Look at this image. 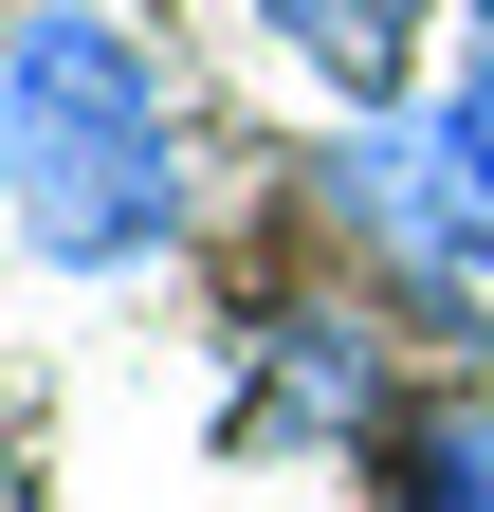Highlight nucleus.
Returning a JSON list of instances; mask_svg holds the SVG:
<instances>
[{
    "instance_id": "6",
    "label": "nucleus",
    "mask_w": 494,
    "mask_h": 512,
    "mask_svg": "<svg viewBox=\"0 0 494 512\" xmlns=\"http://www.w3.org/2000/svg\"><path fill=\"white\" fill-rule=\"evenodd\" d=\"M440 128H458L476 183H494V0H476V55H458V110H440Z\"/></svg>"
},
{
    "instance_id": "7",
    "label": "nucleus",
    "mask_w": 494,
    "mask_h": 512,
    "mask_svg": "<svg viewBox=\"0 0 494 512\" xmlns=\"http://www.w3.org/2000/svg\"><path fill=\"white\" fill-rule=\"evenodd\" d=\"M0 512H37V494H19V476H0Z\"/></svg>"
},
{
    "instance_id": "1",
    "label": "nucleus",
    "mask_w": 494,
    "mask_h": 512,
    "mask_svg": "<svg viewBox=\"0 0 494 512\" xmlns=\"http://www.w3.org/2000/svg\"><path fill=\"white\" fill-rule=\"evenodd\" d=\"M0 183L55 275H147L183 238V128L110 0H19L0 19Z\"/></svg>"
},
{
    "instance_id": "3",
    "label": "nucleus",
    "mask_w": 494,
    "mask_h": 512,
    "mask_svg": "<svg viewBox=\"0 0 494 512\" xmlns=\"http://www.w3.org/2000/svg\"><path fill=\"white\" fill-rule=\"evenodd\" d=\"M385 330H366L348 293H275L257 311V384H238V458H293V439H385Z\"/></svg>"
},
{
    "instance_id": "2",
    "label": "nucleus",
    "mask_w": 494,
    "mask_h": 512,
    "mask_svg": "<svg viewBox=\"0 0 494 512\" xmlns=\"http://www.w3.org/2000/svg\"><path fill=\"white\" fill-rule=\"evenodd\" d=\"M312 202H330V238L385 256L421 311H476V293H494V183H476L458 128H421V110H348V147L312 165Z\"/></svg>"
},
{
    "instance_id": "5",
    "label": "nucleus",
    "mask_w": 494,
    "mask_h": 512,
    "mask_svg": "<svg viewBox=\"0 0 494 512\" xmlns=\"http://www.w3.org/2000/svg\"><path fill=\"white\" fill-rule=\"evenodd\" d=\"M366 458H385V512H494V384H421Z\"/></svg>"
},
{
    "instance_id": "4",
    "label": "nucleus",
    "mask_w": 494,
    "mask_h": 512,
    "mask_svg": "<svg viewBox=\"0 0 494 512\" xmlns=\"http://www.w3.org/2000/svg\"><path fill=\"white\" fill-rule=\"evenodd\" d=\"M421 19H440V0H257V37H275L312 92H348V110H403Z\"/></svg>"
}]
</instances>
